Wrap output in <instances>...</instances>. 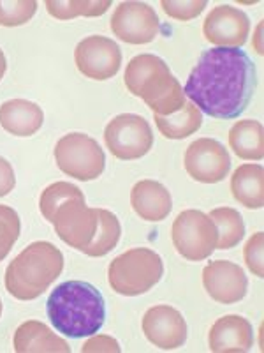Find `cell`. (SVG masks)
I'll use <instances>...</instances> for the list:
<instances>
[{
	"label": "cell",
	"mask_w": 264,
	"mask_h": 353,
	"mask_svg": "<svg viewBox=\"0 0 264 353\" xmlns=\"http://www.w3.org/2000/svg\"><path fill=\"white\" fill-rule=\"evenodd\" d=\"M256 87V65L243 50L212 48L201 53L184 94L199 112L231 121L247 110Z\"/></svg>",
	"instance_id": "6da1fadb"
},
{
	"label": "cell",
	"mask_w": 264,
	"mask_h": 353,
	"mask_svg": "<svg viewBox=\"0 0 264 353\" xmlns=\"http://www.w3.org/2000/svg\"><path fill=\"white\" fill-rule=\"evenodd\" d=\"M46 313L56 332L81 339L104 327L106 302L90 283L65 281L50 293Z\"/></svg>",
	"instance_id": "7a4b0ae2"
},
{
	"label": "cell",
	"mask_w": 264,
	"mask_h": 353,
	"mask_svg": "<svg viewBox=\"0 0 264 353\" xmlns=\"http://www.w3.org/2000/svg\"><path fill=\"white\" fill-rule=\"evenodd\" d=\"M124 81L129 92L143 99L153 115H173L187 103L184 87L169 71V65L152 53L134 57L125 69Z\"/></svg>",
	"instance_id": "3957f363"
},
{
	"label": "cell",
	"mask_w": 264,
	"mask_h": 353,
	"mask_svg": "<svg viewBox=\"0 0 264 353\" xmlns=\"http://www.w3.org/2000/svg\"><path fill=\"white\" fill-rule=\"evenodd\" d=\"M64 270V254L52 242H32L8 265L6 290L18 301H36Z\"/></svg>",
	"instance_id": "277c9868"
},
{
	"label": "cell",
	"mask_w": 264,
	"mask_h": 353,
	"mask_svg": "<svg viewBox=\"0 0 264 353\" xmlns=\"http://www.w3.org/2000/svg\"><path fill=\"white\" fill-rule=\"evenodd\" d=\"M164 276V261L148 248L129 249L109 263L108 283L124 297H138L150 292Z\"/></svg>",
	"instance_id": "5b68a950"
},
{
	"label": "cell",
	"mask_w": 264,
	"mask_h": 353,
	"mask_svg": "<svg viewBox=\"0 0 264 353\" xmlns=\"http://www.w3.org/2000/svg\"><path fill=\"white\" fill-rule=\"evenodd\" d=\"M56 166L81 182L96 181L106 168L104 150L85 132H69L55 145Z\"/></svg>",
	"instance_id": "8992f818"
},
{
	"label": "cell",
	"mask_w": 264,
	"mask_h": 353,
	"mask_svg": "<svg viewBox=\"0 0 264 353\" xmlns=\"http://www.w3.org/2000/svg\"><path fill=\"white\" fill-rule=\"evenodd\" d=\"M176 253L188 261H203L212 256L219 242L217 226L208 214L188 209L176 216L171 228Z\"/></svg>",
	"instance_id": "52a82bcc"
},
{
	"label": "cell",
	"mask_w": 264,
	"mask_h": 353,
	"mask_svg": "<svg viewBox=\"0 0 264 353\" xmlns=\"http://www.w3.org/2000/svg\"><path fill=\"white\" fill-rule=\"evenodd\" d=\"M104 143L116 159H141L153 147V132L144 117L122 113L106 125Z\"/></svg>",
	"instance_id": "ba28073f"
},
{
	"label": "cell",
	"mask_w": 264,
	"mask_h": 353,
	"mask_svg": "<svg viewBox=\"0 0 264 353\" xmlns=\"http://www.w3.org/2000/svg\"><path fill=\"white\" fill-rule=\"evenodd\" d=\"M111 32L127 44H148L159 36L160 20L155 9L144 2H122L109 20Z\"/></svg>",
	"instance_id": "9c48e42d"
},
{
	"label": "cell",
	"mask_w": 264,
	"mask_h": 353,
	"mask_svg": "<svg viewBox=\"0 0 264 353\" xmlns=\"http://www.w3.org/2000/svg\"><path fill=\"white\" fill-rule=\"evenodd\" d=\"M185 170L201 184H219L231 172V156L220 141L199 138L185 150Z\"/></svg>",
	"instance_id": "30bf717a"
},
{
	"label": "cell",
	"mask_w": 264,
	"mask_h": 353,
	"mask_svg": "<svg viewBox=\"0 0 264 353\" xmlns=\"http://www.w3.org/2000/svg\"><path fill=\"white\" fill-rule=\"evenodd\" d=\"M74 62L83 77L104 81L120 71L122 50L109 37L88 36L78 43Z\"/></svg>",
	"instance_id": "8fae6325"
},
{
	"label": "cell",
	"mask_w": 264,
	"mask_h": 353,
	"mask_svg": "<svg viewBox=\"0 0 264 353\" xmlns=\"http://www.w3.org/2000/svg\"><path fill=\"white\" fill-rule=\"evenodd\" d=\"M56 235L83 253L97 230V209H90L85 198H71L56 209L52 221Z\"/></svg>",
	"instance_id": "7c38bea8"
},
{
	"label": "cell",
	"mask_w": 264,
	"mask_h": 353,
	"mask_svg": "<svg viewBox=\"0 0 264 353\" xmlns=\"http://www.w3.org/2000/svg\"><path fill=\"white\" fill-rule=\"evenodd\" d=\"M203 34L217 48H241L250 34V20L241 9L217 6L204 18Z\"/></svg>",
	"instance_id": "4fadbf2b"
},
{
	"label": "cell",
	"mask_w": 264,
	"mask_h": 353,
	"mask_svg": "<svg viewBox=\"0 0 264 353\" xmlns=\"http://www.w3.org/2000/svg\"><path fill=\"white\" fill-rule=\"evenodd\" d=\"M143 332L153 346L176 350L187 341V321L178 309L160 304L150 307L141 321Z\"/></svg>",
	"instance_id": "5bb4252c"
},
{
	"label": "cell",
	"mask_w": 264,
	"mask_h": 353,
	"mask_svg": "<svg viewBox=\"0 0 264 353\" xmlns=\"http://www.w3.org/2000/svg\"><path fill=\"white\" fill-rule=\"evenodd\" d=\"M203 286L213 301L231 305L245 299L248 279L240 265L228 260H217L210 261L203 269Z\"/></svg>",
	"instance_id": "9a60e30c"
},
{
	"label": "cell",
	"mask_w": 264,
	"mask_h": 353,
	"mask_svg": "<svg viewBox=\"0 0 264 353\" xmlns=\"http://www.w3.org/2000/svg\"><path fill=\"white\" fill-rule=\"evenodd\" d=\"M208 345L215 353L250 352L254 346L252 323L240 314L219 318L210 329Z\"/></svg>",
	"instance_id": "2e32d148"
},
{
	"label": "cell",
	"mask_w": 264,
	"mask_h": 353,
	"mask_svg": "<svg viewBox=\"0 0 264 353\" xmlns=\"http://www.w3.org/2000/svg\"><path fill=\"white\" fill-rule=\"evenodd\" d=\"M131 205L143 221H164L173 209V198L166 185L157 181H140L131 191Z\"/></svg>",
	"instance_id": "e0dca14e"
},
{
	"label": "cell",
	"mask_w": 264,
	"mask_h": 353,
	"mask_svg": "<svg viewBox=\"0 0 264 353\" xmlns=\"http://www.w3.org/2000/svg\"><path fill=\"white\" fill-rule=\"evenodd\" d=\"M44 112L28 99H11L0 106V125L12 137H32L43 128Z\"/></svg>",
	"instance_id": "ac0fdd59"
},
{
	"label": "cell",
	"mask_w": 264,
	"mask_h": 353,
	"mask_svg": "<svg viewBox=\"0 0 264 353\" xmlns=\"http://www.w3.org/2000/svg\"><path fill=\"white\" fill-rule=\"evenodd\" d=\"M12 346L18 353H69L71 346L62 337L52 332L48 325L37 320L21 323L12 337Z\"/></svg>",
	"instance_id": "d6986e66"
},
{
	"label": "cell",
	"mask_w": 264,
	"mask_h": 353,
	"mask_svg": "<svg viewBox=\"0 0 264 353\" xmlns=\"http://www.w3.org/2000/svg\"><path fill=\"white\" fill-rule=\"evenodd\" d=\"M231 193L245 209L257 210L264 205V170L261 165H241L231 176Z\"/></svg>",
	"instance_id": "ffe728a7"
},
{
	"label": "cell",
	"mask_w": 264,
	"mask_h": 353,
	"mask_svg": "<svg viewBox=\"0 0 264 353\" xmlns=\"http://www.w3.org/2000/svg\"><path fill=\"white\" fill-rule=\"evenodd\" d=\"M229 147L245 161H261L264 156V129L259 121H238L229 129Z\"/></svg>",
	"instance_id": "44dd1931"
},
{
	"label": "cell",
	"mask_w": 264,
	"mask_h": 353,
	"mask_svg": "<svg viewBox=\"0 0 264 353\" xmlns=\"http://www.w3.org/2000/svg\"><path fill=\"white\" fill-rule=\"evenodd\" d=\"M153 119H155V125L160 134L169 140H184L199 131V128L203 125V113L188 101L180 112L168 117L153 115Z\"/></svg>",
	"instance_id": "7402d4cb"
},
{
	"label": "cell",
	"mask_w": 264,
	"mask_h": 353,
	"mask_svg": "<svg viewBox=\"0 0 264 353\" xmlns=\"http://www.w3.org/2000/svg\"><path fill=\"white\" fill-rule=\"evenodd\" d=\"M122 237V226L118 217L106 209H97V230L92 242L85 248L87 256L100 258L111 253Z\"/></svg>",
	"instance_id": "603a6c76"
},
{
	"label": "cell",
	"mask_w": 264,
	"mask_h": 353,
	"mask_svg": "<svg viewBox=\"0 0 264 353\" xmlns=\"http://www.w3.org/2000/svg\"><path fill=\"white\" fill-rule=\"evenodd\" d=\"M208 216L215 223L217 233H219L217 249L226 251V249L236 248L245 237V221L241 214L231 207H219V209H213Z\"/></svg>",
	"instance_id": "cb8c5ba5"
},
{
	"label": "cell",
	"mask_w": 264,
	"mask_h": 353,
	"mask_svg": "<svg viewBox=\"0 0 264 353\" xmlns=\"http://www.w3.org/2000/svg\"><path fill=\"white\" fill-rule=\"evenodd\" d=\"M46 9L56 20H72L76 17H102L109 8H111V0H96V2H88V0H48Z\"/></svg>",
	"instance_id": "d4e9b609"
},
{
	"label": "cell",
	"mask_w": 264,
	"mask_h": 353,
	"mask_svg": "<svg viewBox=\"0 0 264 353\" xmlns=\"http://www.w3.org/2000/svg\"><path fill=\"white\" fill-rule=\"evenodd\" d=\"M71 198H85V194L78 185L71 184V182H55V184L48 185L39 200V210L44 219L52 223L56 209Z\"/></svg>",
	"instance_id": "484cf974"
},
{
	"label": "cell",
	"mask_w": 264,
	"mask_h": 353,
	"mask_svg": "<svg viewBox=\"0 0 264 353\" xmlns=\"http://www.w3.org/2000/svg\"><path fill=\"white\" fill-rule=\"evenodd\" d=\"M37 11L34 0H0V25L21 27L32 20Z\"/></svg>",
	"instance_id": "4316f807"
},
{
	"label": "cell",
	"mask_w": 264,
	"mask_h": 353,
	"mask_svg": "<svg viewBox=\"0 0 264 353\" xmlns=\"http://www.w3.org/2000/svg\"><path fill=\"white\" fill-rule=\"evenodd\" d=\"M21 232L20 216L8 205H0V261L6 260Z\"/></svg>",
	"instance_id": "83f0119b"
},
{
	"label": "cell",
	"mask_w": 264,
	"mask_h": 353,
	"mask_svg": "<svg viewBox=\"0 0 264 353\" xmlns=\"http://www.w3.org/2000/svg\"><path fill=\"white\" fill-rule=\"evenodd\" d=\"M208 2L206 0H184V2H176V0H162L160 8L168 14L169 18L178 21L194 20L206 9Z\"/></svg>",
	"instance_id": "f1b7e54d"
},
{
	"label": "cell",
	"mask_w": 264,
	"mask_h": 353,
	"mask_svg": "<svg viewBox=\"0 0 264 353\" xmlns=\"http://www.w3.org/2000/svg\"><path fill=\"white\" fill-rule=\"evenodd\" d=\"M263 248H264V233L257 232L248 239L243 248V258L248 270L256 277H264V263H263Z\"/></svg>",
	"instance_id": "f546056e"
},
{
	"label": "cell",
	"mask_w": 264,
	"mask_h": 353,
	"mask_svg": "<svg viewBox=\"0 0 264 353\" xmlns=\"http://www.w3.org/2000/svg\"><path fill=\"white\" fill-rule=\"evenodd\" d=\"M16 185V175L12 170L11 163L6 157L0 156V198L8 196Z\"/></svg>",
	"instance_id": "4dcf8cb0"
},
{
	"label": "cell",
	"mask_w": 264,
	"mask_h": 353,
	"mask_svg": "<svg viewBox=\"0 0 264 353\" xmlns=\"http://www.w3.org/2000/svg\"><path fill=\"white\" fill-rule=\"evenodd\" d=\"M81 352H120V346H118V341L113 339L109 336H96L92 337L90 341H87L81 348Z\"/></svg>",
	"instance_id": "1f68e13d"
},
{
	"label": "cell",
	"mask_w": 264,
	"mask_h": 353,
	"mask_svg": "<svg viewBox=\"0 0 264 353\" xmlns=\"http://www.w3.org/2000/svg\"><path fill=\"white\" fill-rule=\"evenodd\" d=\"M6 69H8V61H6L4 52H2V50H0V80H2V78H4Z\"/></svg>",
	"instance_id": "d6a6232c"
},
{
	"label": "cell",
	"mask_w": 264,
	"mask_h": 353,
	"mask_svg": "<svg viewBox=\"0 0 264 353\" xmlns=\"http://www.w3.org/2000/svg\"><path fill=\"white\" fill-rule=\"evenodd\" d=\"M261 30H263V23L257 25V44H256V52L259 55H263V46H261Z\"/></svg>",
	"instance_id": "836d02e7"
},
{
	"label": "cell",
	"mask_w": 264,
	"mask_h": 353,
	"mask_svg": "<svg viewBox=\"0 0 264 353\" xmlns=\"http://www.w3.org/2000/svg\"><path fill=\"white\" fill-rule=\"evenodd\" d=\"M0 316H2V301H0Z\"/></svg>",
	"instance_id": "e575fe53"
}]
</instances>
